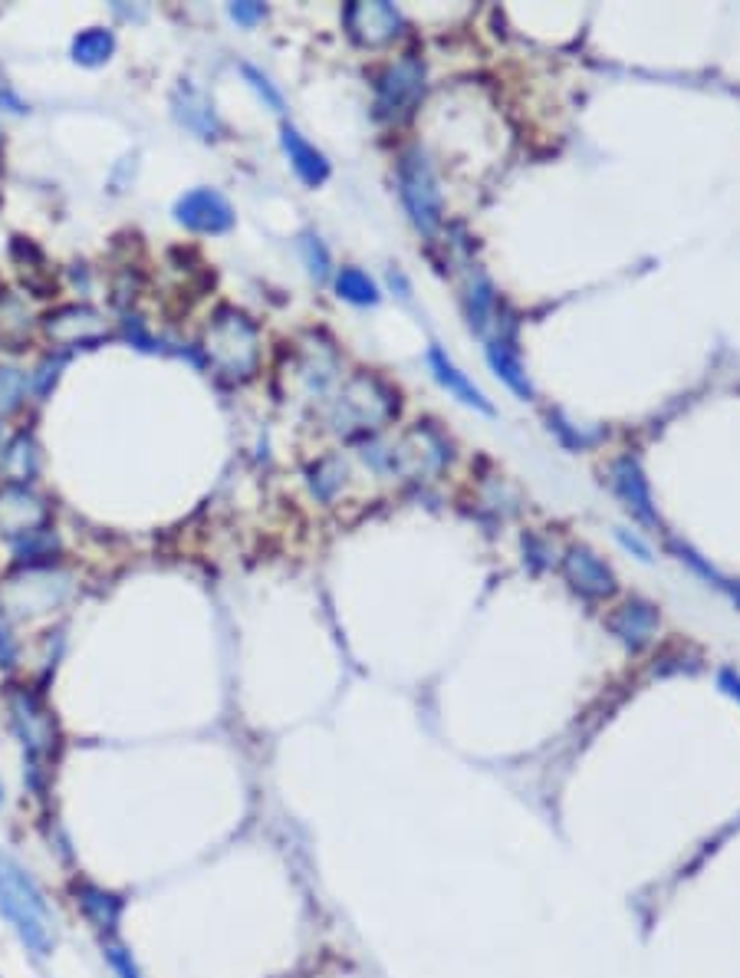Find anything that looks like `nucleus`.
I'll return each mask as SVG.
<instances>
[{"mask_svg":"<svg viewBox=\"0 0 740 978\" xmlns=\"http://www.w3.org/2000/svg\"><path fill=\"white\" fill-rule=\"evenodd\" d=\"M613 488H616V495L622 498V504H625L638 521L658 528V514H655V508H652L648 481H645V475H642V468H638L635 458H618L616 465H613Z\"/></svg>","mask_w":740,"mask_h":978,"instance_id":"2eb2a0df","label":"nucleus"},{"mask_svg":"<svg viewBox=\"0 0 740 978\" xmlns=\"http://www.w3.org/2000/svg\"><path fill=\"white\" fill-rule=\"evenodd\" d=\"M658 606L655 603H648V600H628V603H622L618 610H613V616H609V633L616 636L622 646H628V649H645L652 639H655V633H658Z\"/></svg>","mask_w":740,"mask_h":978,"instance_id":"ddd939ff","label":"nucleus"},{"mask_svg":"<svg viewBox=\"0 0 740 978\" xmlns=\"http://www.w3.org/2000/svg\"><path fill=\"white\" fill-rule=\"evenodd\" d=\"M37 465H40V451H37V445H33L30 435H20V438H13V441L3 448V468H7L17 481L33 478Z\"/></svg>","mask_w":740,"mask_h":978,"instance_id":"412c9836","label":"nucleus"},{"mask_svg":"<svg viewBox=\"0 0 740 978\" xmlns=\"http://www.w3.org/2000/svg\"><path fill=\"white\" fill-rule=\"evenodd\" d=\"M428 366H431V373H435V379L455 396V399H461L465 406H471V409H478V413H484V416H493V406L491 399L438 350V346H431L428 350Z\"/></svg>","mask_w":740,"mask_h":978,"instance_id":"f3484780","label":"nucleus"},{"mask_svg":"<svg viewBox=\"0 0 740 978\" xmlns=\"http://www.w3.org/2000/svg\"><path fill=\"white\" fill-rule=\"evenodd\" d=\"M300 254H303V264H306L310 278H330V251H326V245L316 235H303L300 238Z\"/></svg>","mask_w":740,"mask_h":978,"instance_id":"5701e85b","label":"nucleus"},{"mask_svg":"<svg viewBox=\"0 0 740 978\" xmlns=\"http://www.w3.org/2000/svg\"><path fill=\"white\" fill-rule=\"evenodd\" d=\"M13 659H17V646H13L10 630H7L3 620H0V666H13Z\"/></svg>","mask_w":740,"mask_h":978,"instance_id":"c85d7f7f","label":"nucleus"},{"mask_svg":"<svg viewBox=\"0 0 740 978\" xmlns=\"http://www.w3.org/2000/svg\"><path fill=\"white\" fill-rule=\"evenodd\" d=\"M343 23L350 37L363 46H385L395 37H402V13L388 0H353L343 10Z\"/></svg>","mask_w":740,"mask_h":978,"instance_id":"1a4fd4ad","label":"nucleus"},{"mask_svg":"<svg viewBox=\"0 0 740 978\" xmlns=\"http://www.w3.org/2000/svg\"><path fill=\"white\" fill-rule=\"evenodd\" d=\"M76 896H80V906L86 909V916H90L100 929H116L119 913H123V899H119L116 893H106V889H100V886L80 883V886H76Z\"/></svg>","mask_w":740,"mask_h":978,"instance_id":"6ab92c4d","label":"nucleus"},{"mask_svg":"<svg viewBox=\"0 0 740 978\" xmlns=\"http://www.w3.org/2000/svg\"><path fill=\"white\" fill-rule=\"evenodd\" d=\"M336 293L356 306H372L378 303V287L369 274H363L359 268H343L340 278H336Z\"/></svg>","mask_w":740,"mask_h":978,"instance_id":"4be33fe9","label":"nucleus"},{"mask_svg":"<svg viewBox=\"0 0 740 978\" xmlns=\"http://www.w3.org/2000/svg\"><path fill=\"white\" fill-rule=\"evenodd\" d=\"M106 959H110V966L116 969V976L119 978H142L138 966L132 963V956L125 953L119 943H106Z\"/></svg>","mask_w":740,"mask_h":978,"instance_id":"bb28decb","label":"nucleus"},{"mask_svg":"<svg viewBox=\"0 0 740 978\" xmlns=\"http://www.w3.org/2000/svg\"><path fill=\"white\" fill-rule=\"evenodd\" d=\"M395 416V396L372 376H353L340 399L333 403L330 419L340 431H366Z\"/></svg>","mask_w":740,"mask_h":978,"instance_id":"7ed1b4c3","label":"nucleus"},{"mask_svg":"<svg viewBox=\"0 0 740 978\" xmlns=\"http://www.w3.org/2000/svg\"><path fill=\"white\" fill-rule=\"evenodd\" d=\"M488 363L493 366V373L520 396V399H533V386H530V379H527V373H523V363H520V356L510 350V343H503V340H491L488 343Z\"/></svg>","mask_w":740,"mask_h":978,"instance_id":"a211bd4d","label":"nucleus"},{"mask_svg":"<svg viewBox=\"0 0 740 978\" xmlns=\"http://www.w3.org/2000/svg\"><path fill=\"white\" fill-rule=\"evenodd\" d=\"M241 73H244V80L250 83V90H253V93H257V96H260V100H263L270 110H273V113H283V96H280V90H277V86H273V83H270V80H267L260 70H257V66L244 63V66H241Z\"/></svg>","mask_w":740,"mask_h":978,"instance_id":"393cba45","label":"nucleus"},{"mask_svg":"<svg viewBox=\"0 0 740 978\" xmlns=\"http://www.w3.org/2000/svg\"><path fill=\"white\" fill-rule=\"evenodd\" d=\"M50 524V504L27 485H7L0 488V534L10 541L33 538L46 531Z\"/></svg>","mask_w":740,"mask_h":978,"instance_id":"6e6552de","label":"nucleus"},{"mask_svg":"<svg viewBox=\"0 0 740 978\" xmlns=\"http://www.w3.org/2000/svg\"><path fill=\"white\" fill-rule=\"evenodd\" d=\"M231 17L238 23H244V27H253V23H260L267 17V7L253 3V0H238V3H231Z\"/></svg>","mask_w":740,"mask_h":978,"instance_id":"cd10ccee","label":"nucleus"},{"mask_svg":"<svg viewBox=\"0 0 740 978\" xmlns=\"http://www.w3.org/2000/svg\"><path fill=\"white\" fill-rule=\"evenodd\" d=\"M7 705H10L13 728H17V735H20V741H23V748H27L33 768H37V761H43V758H50L56 751V738H60L56 721L43 708V701L37 699L33 693H27V689H13L7 696Z\"/></svg>","mask_w":740,"mask_h":978,"instance_id":"423d86ee","label":"nucleus"},{"mask_svg":"<svg viewBox=\"0 0 740 978\" xmlns=\"http://www.w3.org/2000/svg\"><path fill=\"white\" fill-rule=\"evenodd\" d=\"M171 106H175V116H178V123H181L185 129H191V133L201 136V139H218L221 123H218L215 103H211L198 86H191V83L185 80V83L175 90Z\"/></svg>","mask_w":740,"mask_h":978,"instance_id":"4468645a","label":"nucleus"},{"mask_svg":"<svg viewBox=\"0 0 740 978\" xmlns=\"http://www.w3.org/2000/svg\"><path fill=\"white\" fill-rule=\"evenodd\" d=\"M563 573L573 583V590L590 600H606L618 586L613 566L603 558H596L590 548H570L563 558Z\"/></svg>","mask_w":740,"mask_h":978,"instance_id":"f8f14e48","label":"nucleus"},{"mask_svg":"<svg viewBox=\"0 0 740 978\" xmlns=\"http://www.w3.org/2000/svg\"><path fill=\"white\" fill-rule=\"evenodd\" d=\"M43 330L60 346H90V343H100L106 336V320L93 306L70 303V306H60V310L46 313Z\"/></svg>","mask_w":740,"mask_h":978,"instance_id":"9b49d317","label":"nucleus"},{"mask_svg":"<svg viewBox=\"0 0 740 978\" xmlns=\"http://www.w3.org/2000/svg\"><path fill=\"white\" fill-rule=\"evenodd\" d=\"M23 393H27L23 373L10 370V366H0V416H10L23 403Z\"/></svg>","mask_w":740,"mask_h":978,"instance_id":"b1692460","label":"nucleus"},{"mask_svg":"<svg viewBox=\"0 0 740 978\" xmlns=\"http://www.w3.org/2000/svg\"><path fill=\"white\" fill-rule=\"evenodd\" d=\"M421 96H425V63L415 56H402L375 83V116L405 119L421 103Z\"/></svg>","mask_w":740,"mask_h":978,"instance_id":"39448f33","label":"nucleus"},{"mask_svg":"<svg viewBox=\"0 0 740 978\" xmlns=\"http://www.w3.org/2000/svg\"><path fill=\"white\" fill-rule=\"evenodd\" d=\"M280 145H283V152H286L293 171H296L310 188H316V185H323V181L330 178V162H326V155H323L313 142L306 139V136H300V129L283 126V129H280Z\"/></svg>","mask_w":740,"mask_h":978,"instance_id":"dca6fc26","label":"nucleus"},{"mask_svg":"<svg viewBox=\"0 0 740 978\" xmlns=\"http://www.w3.org/2000/svg\"><path fill=\"white\" fill-rule=\"evenodd\" d=\"M340 478H343V465L336 458H330V461L316 465V471H313V491L320 498H333V491L340 488Z\"/></svg>","mask_w":740,"mask_h":978,"instance_id":"a878e982","label":"nucleus"},{"mask_svg":"<svg viewBox=\"0 0 740 978\" xmlns=\"http://www.w3.org/2000/svg\"><path fill=\"white\" fill-rule=\"evenodd\" d=\"M0 916L13 926L33 956H50L56 946V916L37 880L7 853H0Z\"/></svg>","mask_w":740,"mask_h":978,"instance_id":"f257e3e1","label":"nucleus"},{"mask_svg":"<svg viewBox=\"0 0 740 978\" xmlns=\"http://www.w3.org/2000/svg\"><path fill=\"white\" fill-rule=\"evenodd\" d=\"M70 593V576L53 566H33L23 576H13L3 590L7 606L17 613H46L60 606Z\"/></svg>","mask_w":740,"mask_h":978,"instance_id":"0eeeda50","label":"nucleus"},{"mask_svg":"<svg viewBox=\"0 0 740 978\" xmlns=\"http://www.w3.org/2000/svg\"><path fill=\"white\" fill-rule=\"evenodd\" d=\"M398 191L402 201L415 221V228H421L425 235H431L441 225V191H438V178L428 165V158L421 152H408L398 162Z\"/></svg>","mask_w":740,"mask_h":978,"instance_id":"20e7f679","label":"nucleus"},{"mask_svg":"<svg viewBox=\"0 0 740 978\" xmlns=\"http://www.w3.org/2000/svg\"><path fill=\"white\" fill-rule=\"evenodd\" d=\"M116 53V37L103 27H90L73 40V60L80 66H103Z\"/></svg>","mask_w":740,"mask_h":978,"instance_id":"aec40b11","label":"nucleus"},{"mask_svg":"<svg viewBox=\"0 0 740 978\" xmlns=\"http://www.w3.org/2000/svg\"><path fill=\"white\" fill-rule=\"evenodd\" d=\"M208 363L228 379H250L260 363V336L257 326L241 310H218L205 330L201 343Z\"/></svg>","mask_w":740,"mask_h":978,"instance_id":"f03ea898","label":"nucleus"},{"mask_svg":"<svg viewBox=\"0 0 740 978\" xmlns=\"http://www.w3.org/2000/svg\"><path fill=\"white\" fill-rule=\"evenodd\" d=\"M616 538L622 541V548H625V551H635V554H638V560H652V551H648V548H645L638 538H628L625 531H616Z\"/></svg>","mask_w":740,"mask_h":978,"instance_id":"c756f323","label":"nucleus"},{"mask_svg":"<svg viewBox=\"0 0 740 978\" xmlns=\"http://www.w3.org/2000/svg\"><path fill=\"white\" fill-rule=\"evenodd\" d=\"M175 218L195 235H225L234 228V208L215 188H195L181 195L175 205Z\"/></svg>","mask_w":740,"mask_h":978,"instance_id":"9d476101","label":"nucleus"}]
</instances>
